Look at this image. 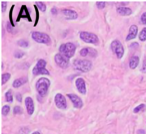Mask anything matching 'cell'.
<instances>
[{"mask_svg": "<svg viewBox=\"0 0 146 134\" xmlns=\"http://www.w3.org/2000/svg\"><path fill=\"white\" fill-rule=\"evenodd\" d=\"M75 50H76V46L73 44V43H70V42L62 44L59 47V52H60V54L68 59L72 58V57L74 56Z\"/></svg>", "mask_w": 146, "mask_h": 134, "instance_id": "cell-2", "label": "cell"}, {"mask_svg": "<svg viewBox=\"0 0 146 134\" xmlns=\"http://www.w3.org/2000/svg\"><path fill=\"white\" fill-rule=\"evenodd\" d=\"M139 39L142 42L146 41V28H143L141 30V32H140V34H139Z\"/></svg>", "mask_w": 146, "mask_h": 134, "instance_id": "cell-23", "label": "cell"}, {"mask_svg": "<svg viewBox=\"0 0 146 134\" xmlns=\"http://www.w3.org/2000/svg\"><path fill=\"white\" fill-rule=\"evenodd\" d=\"M73 67L76 70L80 71V72L87 73L92 69V63L89 60H80V59H76L73 62Z\"/></svg>", "mask_w": 146, "mask_h": 134, "instance_id": "cell-3", "label": "cell"}, {"mask_svg": "<svg viewBox=\"0 0 146 134\" xmlns=\"http://www.w3.org/2000/svg\"><path fill=\"white\" fill-rule=\"evenodd\" d=\"M138 65H139V58H138L137 56H133L130 58L129 60V67L130 69H135L136 67H138Z\"/></svg>", "mask_w": 146, "mask_h": 134, "instance_id": "cell-18", "label": "cell"}, {"mask_svg": "<svg viewBox=\"0 0 146 134\" xmlns=\"http://www.w3.org/2000/svg\"><path fill=\"white\" fill-rule=\"evenodd\" d=\"M35 5H36L37 8H38L40 11H42V12H45V11H46V5H45L44 2H36Z\"/></svg>", "mask_w": 146, "mask_h": 134, "instance_id": "cell-21", "label": "cell"}, {"mask_svg": "<svg viewBox=\"0 0 146 134\" xmlns=\"http://www.w3.org/2000/svg\"><path fill=\"white\" fill-rule=\"evenodd\" d=\"M9 111H10V106L4 105L2 107V114L3 115H7V114L9 113Z\"/></svg>", "mask_w": 146, "mask_h": 134, "instance_id": "cell-28", "label": "cell"}, {"mask_svg": "<svg viewBox=\"0 0 146 134\" xmlns=\"http://www.w3.org/2000/svg\"><path fill=\"white\" fill-rule=\"evenodd\" d=\"M27 82V78H17V80H15L14 82H13V88H19V86H23L24 84H26Z\"/></svg>", "mask_w": 146, "mask_h": 134, "instance_id": "cell-19", "label": "cell"}, {"mask_svg": "<svg viewBox=\"0 0 146 134\" xmlns=\"http://www.w3.org/2000/svg\"><path fill=\"white\" fill-rule=\"evenodd\" d=\"M145 108H146V105H145V104H140L139 106H137L136 108H134L133 111L135 112V113H138V112L141 111V110H145Z\"/></svg>", "mask_w": 146, "mask_h": 134, "instance_id": "cell-26", "label": "cell"}, {"mask_svg": "<svg viewBox=\"0 0 146 134\" xmlns=\"http://www.w3.org/2000/svg\"><path fill=\"white\" fill-rule=\"evenodd\" d=\"M1 4H2V12H5V10H6V6H7V2L6 1H2Z\"/></svg>", "mask_w": 146, "mask_h": 134, "instance_id": "cell-35", "label": "cell"}, {"mask_svg": "<svg viewBox=\"0 0 146 134\" xmlns=\"http://www.w3.org/2000/svg\"><path fill=\"white\" fill-rule=\"evenodd\" d=\"M141 72L142 73H146V61L144 60L143 64H142V69H141Z\"/></svg>", "mask_w": 146, "mask_h": 134, "instance_id": "cell-36", "label": "cell"}, {"mask_svg": "<svg viewBox=\"0 0 146 134\" xmlns=\"http://www.w3.org/2000/svg\"><path fill=\"white\" fill-rule=\"evenodd\" d=\"M5 97H6V100L8 102H11L13 100V96H12V92L11 90H8V92L5 93Z\"/></svg>", "mask_w": 146, "mask_h": 134, "instance_id": "cell-24", "label": "cell"}, {"mask_svg": "<svg viewBox=\"0 0 146 134\" xmlns=\"http://www.w3.org/2000/svg\"><path fill=\"white\" fill-rule=\"evenodd\" d=\"M138 33V27L136 25H132L131 27L129 28V31H128V35L126 37V41H130L132 39L136 38Z\"/></svg>", "mask_w": 146, "mask_h": 134, "instance_id": "cell-14", "label": "cell"}, {"mask_svg": "<svg viewBox=\"0 0 146 134\" xmlns=\"http://www.w3.org/2000/svg\"><path fill=\"white\" fill-rule=\"evenodd\" d=\"M29 133V128L27 127H22L19 131V134H28Z\"/></svg>", "mask_w": 146, "mask_h": 134, "instance_id": "cell-32", "label": "cell"}, {"mask_svg": "<svg viewBox=\"0 0 146 134\" xmlns=\"http://www.w3.org/2000/svg\"><path fill=\"white\" fill-rule=\"evenodd\" d=\"M52 14H57V9L55 8V7L52 8Z\"/></svg>", "mask_w": 146, "mask_h": 134, "instance_id": "cell-38", "label": "cell"}, {"mask_svg": "<svg viewBox=\"0 0 146 134\" xmlns=\"http://www.w3.org/2000/svg\"><path fill=\"white\" fill-rule=\"evenodd\" d=\"M11 78V75L9 73H4L1 76V80H2V84H5Z\"/></svg>", "mask_w": 146, "mask_h": 134, "instance_id": "cell-20", "label": "cell"}, {"mask_svg": "<svg viewBox=\"0 0 146 134\" xmlns=\"http://www.w3.org/2000/svg\"><path fill=\"white\" fill-rule=\"evenodd\" d=\"M117 12L122 16H128V15H130L132 13V10L130 8H127V7L121 6L117 8Z\"/></svg>", "mask_w": 146, "mask_h": 134, "instance_id": "cell-17", "label": "cell"}, {"mask_svg": "<svg viewBox=\"0 0 146 134\" xmlns=\"http://www.w3.org/2000/svg\"><path fill=\"white\" fill-rule=\"evenodd\" d=\"M32 134H40V133H39V132L38 131H35V132H33V133Z\"/></svg>", "mask_w": 146, "mask_h": 134, "instance_id": "cell-40", "label": "cell"}, {"mask_svg": "<svg viewBox=\"0 0 146 134\" xmlns=\"http://www.w3.org/2000/svg\"><path fill=\"white\" fill-rule=\"evenodd\" d=\"M55 104H56L57 107L60 108V109L66 108V106H67L66 99H65V97L61 93H57L56 95H55Z\"/></svg>", "mask_w": 146, "mask_h": 134, "instance_id": "cell-10", "label": "cell"}, {"mask_svg": "<svg viewBox=\"0 0 146 134\" xmlns=\"http://www.w3.org/2000/svg\"><path fill=\"white\" fill-rule=\"evenodd\" d=\"M25 105H26V109L28 114L32 115L33 112H34V102H33L32 98L29 97V96L25 98Z\"/></svg>", "mask_w": 146, "mask_h": 134, "instance_id": "cell-15", "label": "cell"}, {"mask_svg": "<svg viewBox=\"0 0 146 134\" xmlns=\"http://www.w3.org/2000/svg\"><path fill=\"white\" fill-rule=\"evenodd\" d=\"M75 84H76V88H77L78 92H81L82 94L86 93V84L83 78H78L77 80H75Z\"/></svg>", "mask_w": 146, "mask_h": 134, "instance_id": "cell-12", "label": "cell"}, {"mask_svg": "<svg viewBox=\"0 0 146 134\" xmlns=\"http://www.w3.org/2000/svg\"><path fill=\"white\" fill-rule=\"evenodd\" d=\"M14 56L16 57L17 59H20L24 56V53H23L22 51H16V52L14 53Z\"/></svg>", "mask_w": 146, "mask_h": 134, "instance_id": "cell-30", "label": "cell"}, {"mask_svg": "<svg viewBox=\"0 0 146 134\" xmlns=\"http://www.w3.org/2000/svg\"><path fill=\"white\" fill-rule=\"evenodd\" d=\"M50 86V80L46 78H41L37 80L35 88H36L38 93L40 94V96H45L48 92V88Z\"/></svg>", "mask_w": 146, "mask_h": 134, "instance_id": "cell-1", "label": "cell"}, {"mask_svg": "<svg viewBox=\"0 0 146 134\" xmlns=\"http://www.w3.org/2000/svg\"><path fill=\"white\" fill-rule=\"evenodd\" d=\"M96 5H97V7L99 9H103L106 4H105V2H103V1H98V2H96Z\"/></svg>", "mask_w": 146, "mask_h": 134, "instance_id": "cell-31", "label": "cell"}, {"mask_svg": "<svg viewBox=\"0 0 146 134\" xmlns=\"http://www.w3.org/2000/svg\"><path fill=\"white\" fill-rule=\"evenodd\" d=\"M16 98H17V100H18L19 102L22 101V95H21L20 93H17L16 94Z\"/></svg>", "mask_w": 146, "mask_h": 134, "instance_id": "cell-37", "label": "cell"}, {"mask_svg": "<svg viewBox=\"0 0 146 134\" xmlns=\"http://www.w3.org/2000/svg\"><path fill=\"white\" fill-rule=\"evenodd\" d=\"M80 56L81 57H87V56H90V57H96L97 56V52H96L95 49L93 48H83L81 51H80Z\"/></svg>", "mask_w": 146, "mask_h": 134, "instance_id": "cell-11", "label": "cell"}, {"mask_svg": "<svg viewBox=\"0 0 146 134\" xmlns=\"http://www.w3.org/2000/svg\"><path fill=\"white\" fill-rule=\"evenodd\" d=\"M79 36L81 38V40H83L85 43H89V44H94V45H97L99 43V39H98L97 35L93 34V33L82 31V32L79 33Z\"/></svg>", "mask_w": 146, "mask_h": 134, "instance_id": "cell-5", "label": "cell"}, {"mask_svg": "<svg viewBox=\"0 0 146 134\" xmlns=\"http://www.w3.org/2000/svg\"><path fill=\"white\" fill-rule=\"evenodd\" d=\"M34 8H35V12H36V19H35L34 26H37V24H38V21H39V9L37 8L36 5H34Z\"/></svg>", "mask_w": 146, "mask_h": 134, "instance_id": "cell-27", "label": "cell"}, {"mask_svg": "<svg viewBox=\"0 0 146 134\" xmlns=\"http://www.w3.org/2000/svg\"><path fill=\"white\" fill-rule=\"evenodd\" d=\"M27 19L28 21H32V18H31V16H30V13H29V11H28V9H27V6L26 5H22L21 6V9H20V11H19V14H18V16H17V18H16V22H18L20 19Z\"/></svg>", "mask_w": 146, "mask_h": 134, "instance_id": "cell-8", "label": "cell"}, {"mask_svg": "<svg viewBox=\"0 0 146 134\" xmlns=\"http://www.w3.org/2000/svg\"><path fill=\"white\" fill-rule=\"evenodd\" d=\"M110 48H111V51L116 55V57H117L118 59H122V57H123V55H124V48L119 41L118 40L112 41Z\"/></svg>", "mask_w": 146, "mask_h": 134, "instance_id": "cell-6", "label": "cell"}, {"mask_svg": "<svg viewBox=\"0 0 146 134\" xmlns=\"http://www.w3.org/2000/svg\"><path fill=\"white\" fill-rule=\"evenodd\" d=\"M54 60H55V63L62 69H66L67 67L69 66V59L66 58V57H64L63 55H61L60 53L55 55Z\"/></svg>", "mask_w": 146, "mask_h": 134, "instance_id": "cell-7", "label": "cell"}, {"mask_svg": "<svg viewBox=\"0 0 146 134\" xmlns=\"http://www.w3.org/2000/svg\"><path fill=\"white\" fill-rule=\"evenodd\" d=\"M32 73L34 76H38V75H50V73L45 68H37V67L33 68Z\"/></svg>", "mask_w": 146, "mask_h": 134, "instance_id": "cell-16", "label": "cell"}, {"mask_svg": "<svg viewBox=\"0 0 146 134\" xmlns=\"http://www.w3.org/2000/svg\"><path fill=\"white\" fill-rule=\"evenodd\" d=\"M14 7H15V5H12L11 8H10V11H9V22H10V25L12 27L15 26L14 22H13V19H12V13H13V9H14Z\"/></svg>", "mask_w": 146, "mask_h": 134, "instance_id": "cell-22", "label": "cell"}, {"mask_svg": "<svg viewBox=\"0 0 146 134\" xmlns=\"http://www.w3.org/2000/svg\"><path fill=\"white\" fill-rule=\"evenodd\" d=\"M127 3H128V2H121V3H120V4H121V5H126V4H127Z\"/></svg>", "mask_w": 146, "mask_h": 134, "instance_id": "cell-39", "label": "cell"}, {"mask_svg": "<svg viewBox=\"0 0 146 134\" xmlns=\"http://www.w3.org/2000/svg\"><path fill=\"white\" fill-rule=\"evenodd\" d=\"M13 112H14V114H20L22 112V109H21L20 106H15L14 109H13Z\"/></svg>", "mask_w": 146, "mask_h": 134, "instance_id": "cell-34", "label": "cell"}, {"mask_svg": "<svg viewBox=\"0 0 146 134\" xmlns=\"http://www.w3.org/2000/svg\"><path fill=\"white\" fill-rule=\"evenodd\" d=\"M31 36L32 39L37 43H40V44H45V45H49L51 43V39L49 37V35H47L46 33H42V32H34L31 33Z\"/></svg>", "mask_w": 146, "mask_h": 134, "instance_id": "cell-4", "label": "cell"}, {"mask_svg": "<svg viewBox=\"0 0 146 134\" xmlns=\"http://www.w3.org/2000/svg\"><path fill=\"white\" fill-rule=\"evenodd\" d=\"M45 66H46V61L39 60L38 62H37V64L35 67H37V68H45Z\"/></svg>", "mask_w": 146, "mask_h": 134, "instance_id": "cell-25", "label": "cell"}, {"mask_svg": "<svg viewBox=\"0 0 146 134\" xmlns=\"http://www.w3.org/2000/svg\"><path fill=\"white\" fill-rule=\"evenodd\" d=\"M140 22L143 25H146V12H144L143 14L141 15V18H140Z\"/></svg>", "mask_w": 146, "mask_h": 134, "instance_id": "cell-33", "label": "cell"}, {"mask_svg": "<svg viewBox=\"0 0 146 134\" xmlns=\"http://www.w3.org/2000/svg\"><path fill=\"white\" fill-rule=\"evenodd\" d=\"M62 14L64 15V16L66 17V19H68V20H75L78 17L77 13L74 10H71V9H63Z\"/></svg>", "mask_w": 146, "mask_h": 134, "instance_id": "cell-13", "label": "cell"}, {"mask_svg": "<svg viewBox=\"0 0 146 134\" xmlns=\"http://www.w3.org/2000/svg\"><path fill=\"white\" fill-rule=\"evenodd\" d=\"M17 45L20 47H28V42L27 41H24V40H19L18 42H17Z\"/></svg>", "mask_w": 146, "mask_h": 134, "instance_id": "cell-29", "label": "cell"}, {"mask_svg": "<svg viewBox=\"0 0 146 134\" xmlns=\"http://www.w3.org/2000/svg\"><path fill=\"white\" fill-rule=\"evenodd\" d=\"M67 97L70 98V100L72 101L73 105H74V107H76V108H81L82 106H83V102H82L81 98H80L78 95H76V94H74V93H68V94H67Z\"/></svg>", "mask_w": 146, "mask_h": 134, "instance_id": "cell-9", "label": "cell"}]
</instances>
